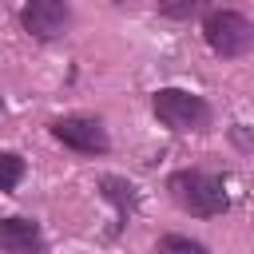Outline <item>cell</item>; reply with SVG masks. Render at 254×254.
<instances>
[{
  "label": "cell",
  "instance_id": "5",
  "mask_svg": "<svg viewBox=\"0 0 254 254\" xmlns=\"http://www.w3.org/2000/svg\"><path fill=\"white\" fill-rule=\"evenodd\" d=\"M71 24V4L67 0H24L20 4V28L36 40H56Z\"/></svg>",
  "mask_w": 254,
  "mask_h": 254
},
{
  "label": "cell",
  "instance_id": "9",
  "mask_svg": "<svg viewBox=\"0 0 254 254\" xmlns=\"http://www.w3.org/2000/svg\"><path fill=\"white\" fill-rule=\"evenodd\" d=\"M155 254H210V246L198 238H187V234H163L155 242Z\"/></svg>",
  "mask_w": 254,
  "mask_h": 254
},
{
  "label": "cell",
  "instance_id": "3",
  "mask_svg": "<svg viewBox=\"0 0 254 254\" xmlns=\"http://www.w3.org/2000/svg\"><path fill=\"white\" fill-rule=\"evenodd\" d=\"M202 40H206V48H210L214 56L238 60V56H246L250 44H254V24H250L242 12H234V8H214V12L202 20Z\"/></svg>",
  "mask_w": 254,
  "mask_h": 254
},
{
  "label": "cell",
  "instance_id": "4",
  "mask_svg": "<svg viewBox=\"0 0 254 254\" xmlns=\"http://www.w3.org/2000/svg\"><path fill=\"white\" fill-rule=\"evenodd\" d=\"M52 139L64 143L75 155H107L111 151L107 127L95 115H60V119H52Z\"/></svg>",
  "mask_w": 254,
  "mask_h": 254
},
{
  "label": "cell",
  "instance_id": "12",
  "mask_svg": "<svg viewBox=\"0 0 254 254\" xmlns=\"http://www.w3.org/2000/svg\"><path fill=\"white\" fill-rule=\"evenodd\" d=\"M0 111H4V99H0Z\"/></svg>",
  "mask_w": 254,
  "mask_h": 254
},
{
  "label": "cell",
  "instance_id": "2",
  "mask_svg": "<svg viewBox=\"0 0 254 254\" xmlns=\"http://www.w3.org/2000/svg\"><path fill=\"white\" fill-rule=\"evenodd\" d=\"M151 111L163 127L187 135V131H206L210 127V103L187 87H159L151 95Z\"/></svg>",
  "mask_w": 254,
  "mask_h": 254
},
{
  "label": "cell",
  "instance_id": "11",
  "mask_svg": "<svg viewBox=\"0 0 254 254\" xmlns=\"http://www.w3.org/2000/svg\"><path fill=\"white\" fill-rule=\"evenodd\" d=\"M234 143H238V151H250V135H246V123H234Z\"/></svg>",
  "mask_w": 254,
  "mask_h": 254
},
{
  "label": "cell",
  "instance_id": "10",
  "mask_svg": "<svg viewBox=\"0 0 254 254\" xmlns=\"http://www.w3.org/2000/svg\"><path fill=\"white\" fill-rule=\"evenodd\" d=\"M202 4H206V0H155V8H159L167 20H190V16L202 12Z\"/></svg>",
  "mask_w": 254,
  "mask_h": 254
},
{
  "label": "cell",
  "instance_id": "1",
  "mask_svg": "<svg viewBox=\"0 0 254 254\" xmlns=\"http://www.w3.org/2000/svg\"><path fill=\"white\" fill-rule=\"evenodd\" d=\"M167 190L171 198L194 214V218H218L230 210V194H226V183L210 171H198V167H183L167 179Z\"/></svg>",
  "mask_w": 254,
  "mask_h": 254
},
{
  "label": "cell",
  "instance_id": "7",
  "mask_svg": "<svg viewBox=\"0 0 254 254\" xmlns=\"http://www.w3.org/2000/svg\"><path fill=\"white\" fill-rule=\"evenodd\" d=\"M95 190L103 194V202H111L119 226H127V218H135V210H139V187L131 179H123V175H99Z\"/></svg>",
  "mask_w": 254,
  "mask_h": 254
},
{
  "label": "cell",
  "instance_id": "6",
  "mask_svg": "<svg viewBox=\"0 0 254 254\" xmlns=\"http://www.w3.org/2000/svg\"><path fill=\"white\" fill-rule=\"evenodd\" d=\"M0 250L4 254H52L40 222L36 218H24V214L0 218Z\"/></svg>",
  "mask_w": 254,
  "mask_h": 254
},
{
  "label": "cell",
  "instance_id": "8",
  "mask_svg": "<svg viewBox=\"0 0 254 254\" xmlns=\"http://www.w3.org/2000/svg\"><path fill=\"white\" fill-rule=\"evenodd\" d=\"M24 175H28L24 155H16V151H0V190H16V187L24 183Z\"/></svg>",
  "mask_w": 254,
  "mask_h": 254
}]
</instances>
